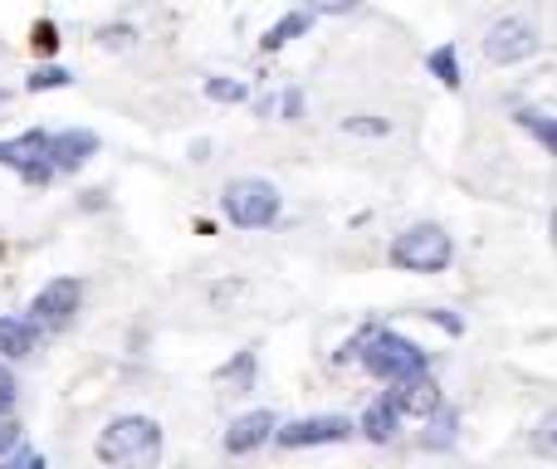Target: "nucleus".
<instances>
[{"label": "nucleus", "mask_w": 557, "mask_h": 469, "mask_svg": "<svg viewBox=\"0 0 557 469\" xmlns=\"http://www.w3.org/2000/svg\"><path fill=\"white\" fill-rule=\"evenodd\" d=\"M94 455L108 469H152L162 460V425L152 416H117L98 431Z\"/></svg>", "instance_id": "nucleus-1"}, {"label": "nucleus", "mask_w": 557, "mask_h": 469, "mask_svg": "<svg viewBox=\"0 0 557 469\" xmlns=\"http://www.w3.org/2000/svg\"><path fill=\"white\" fill-rule=\"evenodd\" d=\"M352 353L362 357V367L372 377H382V382H396V377H411V372H431L425 347H416L411 337H401V333H386V328H367L357 343H347L343 353H337V362Z\"/></svg>", "instance_id": "nucleus-2"}, {"label": "nucleus", "mask_w": 557, "mask_h": 469, "mask_svg": "<svg viewBox=\"0 0 557 469\" xmlns=\"http://www.w3.org/2000/svg\"><path fill=\"white\" fill-rule=\"evenodd\" d=\"M455 255V239L441 225H411L392 239V264L411 269V274H441Z\"/></svg>", "instance_id": "nucleus-3"}, {"label": "nucleus", "mask_w": 557, "mask_h": 469, "mask_svg": "<svg viewBox=\"0 0 557 469\" xmlns=\"http://www.w3.org/2000/svg\"><path fill=\"white\" fill-rule=\"evenodd\" d=\"M221 206L240 231H264V225L278 221V186L260 182V176H240V182L225 186Z\"/></svg>", "instance_id": "nucleus-4"}, {"label": "nucleus", "mask_w": 557, "mask_h": 469, "mask_svg": "<svg viewBox=\"0 0 557 469\" xmlns=\"http://www.w3.org/2000/svg\"><path fill=\"white\" fill-rule=\"evenodd\" d=\"M529 54H539V29L523 15H504L484 29V59L490 64H523Z\"/></svg>", "instance_id": "nucleus-5"}, {"label": "nucleus", "mask_w": 557, "mask_h": 469, "mask_svg": "<svg viewBox=\"0 0 557 469\" xmlns=\"http://www.w3.org/2000/svg\"><path fill=\"white\" fill-rule=\"evenodd\" d=\"M45 152H49V133L29 127V133L5 137V143H0V166L20 172V182H29V186H45L49 176H54V166H49Z\"/></svg>", "instance_id": "nucleus-6"}, {"label": "nucleus", "mask_w": 557, "mask_h": 469, "mask_svg": "<svg viewBox=\"0 0 557 469\" xmlns=\"http://www.w3.org/2000/svg\"><path fill=\"white\" fill-rule=\"evenodd\" d=\"M78 304H84V284H78V279H49V284L29 298V323L64 328V323H74Z\"/></svg>", "instance_id": "nucleus-7"}, {"label": "nucleus", "mask_w": 557, "mask_h": 469, "mask_svg": "<svg viewBox=\"0 0 557 469\" xmlns=\"http://www.w3.org/2000/svg\"><path fill=\"white\" fill-rule=\"evenodd\" d=\"M352 435V421L347 416H304V421L274 425V441L284 451H308V445H337Z\"/></svg>", "instance_id": "nucleus-8"}, {"label": "nucleus", "mask_w": 557, "mask_h": 469, "mask_svg": "<svg viewBox=\"0 0 557 469\" xmlns=\"http://www.w3.org/2000/svg\"><path fill=\"white\" fill-rule=\"evenodd\" d=\"M386 402L396 406V416H435L441 411V386H435L431 372H411V377H396Z\"/></svg>", "instance_id": "nucleus-9"}, {"label": "nucleus", "mask_w": 557, "mask_h": 469, "mask_svg": "<svg viewBox=\"0 0 557 469\" xmlns=\"http://www.w3.org/2000/svg\"><path fill=\"white\" fill-rule=\"evenodd\" d=\"M98 152V133H88V127H69V133H54L49 137V166L54 172H78V166L88 162V157Z\"/></svg>", "instance_id": "nucleus-10"}, {"label": "nucleus", "mask_w": 557, "mask_h": 469, "mask_svg": "<svg viewBox=\"0 0 557 469\" xmlns=\"http://www.w3.org/2000/svg\"><path fill=\"white\" fill-rule=\"evenodd\" d=\"M264 441H274V416L270 411L235 416L231 431H225V451H231V455H250V451H260Z\"/></svg>", "instance_id": "nucleus-11"}, {"label": "nucleus", "mask_w": 557, "mask_h": 469, "mask_svg": "<svg viewBox=\"0 0 557 469\" xmlns=\"http://www.w3.org/2000/svg\"><path fill=\"white\" fill-rule=\"evenodd\" d=\"M396 425H401V416H396L392 402H372V406L362 411V435H367L372 445L396 441Z\"/></svg>", "instance_id": "nucleus-12"}, {"label": "nucleus", "mask_w": 557, "mask_h": 469, "mask_svg": "<svg viewBox=\"0 0 557 469\" xmlns=\"http://www.w3.org/2000/svg\"><path fill=\"white\" fill-rule=\"evenodd\" d=\"M0 353L5 357L35 353V323H29V318H0Z\"/></svg>", "instance_id": "nucleus-13"}, {"label": "nucleus", "mask_w": 557, "mask_h": 469, "mask_svg": "<svg viewBox=\"0 0 557 469\" xmlns=\"http://www.w3.org/2000/svg\"><path fill=\"white\" fill-rule=\"evenodd\" d=\"M513 123H519L529 137H539V143H543V147H548V152L557 157V118L539 113V108H519V113H513Z\"/></svg>", "instance_id": "nucleus-14"}, {"label": "nucleus", "mask_w": 557, "mask_h": 469, "mask_svg": "<svg viewBox=\"0 0 557 469\" xmlns=\"http://www.w3.org/2000/svg\"><path fill=\"white\" fill-rule=\"evenodd\" d=\"M304 29H308V10H288V15L278 20V25L264 29V39H260V45L274 54V49H284L288 39H298V35H304Z\"/></svg>", "instance_id": "nucleus-15"}, {"label": "nucleus", "mask_w": 557, "mask_h": 469, "mask_svg": "<svg viewBox=\"0 0 557 469\" xmlns=\"http://www.w3.org/2000/svg\"><path fill=\"white\" fill-rule=\"evenodd\" d=\"M255 372H260V362H255V353H235V362H225L221 372H215V382L235 386V392H250V386H255Z\"/></svg>", "instance_id": "nucleus-16"}, {"label": "nucleus", "mask_w": 557, "mask_h": 469, "mask_svg": "<svg viewBox=\"0 0 557 469\" xmlns=\"http://www.w3.org/2000/svg\"><path fill=\"white\" fill-rule=\"evenodd\" d=\"M431 74L441 78L445 88H460L465 78H460V54H455L450 45H441V49H431Z\"/></svg>", "instance_id": "nucleus-17"}, {"label": "nucleus", "mask_w": 557, "mask_h": 469, "mask_svg": "<svg viewBox=\"0 0 557 469\" xmlns=\"http://www.w3.org/2000/svg\"><path fill=\"white\" fill-rule=\"evenodd\" d=\"M206 98H211V103H245L250 88H245L240 78H231V74H215V78H206Z\"/></svg>", "instance_id": "nucleus-18"}, {"label": "nucleus", "mask_w": 557, "mask_h": 469, "mask_svg": "<svg viewBox=\"0 0 557 469\" xmlns=\"http://www.w3.org/2000/svg\"><path fill=\"white\" fill-rule=\"evenodd\" d=\"M74 84V74H69V69H59V64H45V69H35V74H29V94H49V88H69Z\"/></svg>", "instance_id": "nucleus-19"}, {"label": "nucleus", "mask_w": 557, "mask_h": 469, "mask_svg": "<svg viewBox=\"0 0 557 469\" xmlns=\"http://www.w3.org/2000/svg\"><path fill=\"white\" fill-rule=\"evenodd\" d=\"M529 441H533V451H539V455H548V460H557V411H548L539 425H533Z\"/></svg>", "instance_id": "nucleus-20"}, {"label": "nucleus", "mask_w": 557, "mask_h": 469, "mask_svg": "<svg viewBox=\"0 0 557 469\" xmlns=\"http://www.w3.org/2000/svg\"><path fill=\"white\" fill-rule=\"evenodd\" d=\"M29 45H35L39 54H54V49H59V29H54V20H39V25L29 29Z\"/></svg>", "instance_id": "nucleus-21"}, {"label": "nucleus", "mask_w": 557, "mask_h": 469, "mask_svg": "<svg viewBox=\"0 0 557 469\" xmlns=\"http://www.w3.org/2000/svg\"><path fill=\"white\" fill-rule=\"evenodd\" d=\"M445 441H455V411L450 416H435V421H431V435H425V445H435V451H441V445Z\"/></svg>", "instance_id": "nucleus-22"}, {"label": "nucleus", "mask_w": 557, "mask_h": 469, "mask_svg": "<svg viewBox=\"0 0 557 469\" xmlns=\"http://www.w3.org/2000/svg\"><path fill=\"white\" fill-rule=\"evenodd\" d=\"M98 39H103L108 49H127L137 39V29L133 25H103V29H98Z\"/></svg>", "instance_id": "nucleus-23"}, {"label": "nucleus", "mask_w": 557, "mask_h": 469, "mask_svg": "<svg viewBox=\"0 0 557 469\" xmlns=\"http://www.w3.org/2000/svg\"><path fill=\"white\" fill-rule=\"evenodd\" d=\"M15 441H20V421L0 406V451H15Z\"/></svg>", "instance_id": "nucleus-24"}, {"label": "nucleus", "mask_w": 557, "mask_h": 469, "mask_svg": "<svg viewBox=\"0 0 557 469\" xmlns=\"http://www.w3.org/2000/svg\"><path fill=\"white\" fill-rule=\"evenodd\" d=\"M0 469H45V455H35V451H20V455H10Z\"/></svg>", "instance_id": "nucleus-25"}, {"label": "nucleus", "mask_w": 557, "mask_h": 469, "mask_svg": "<svg viewBox=\"0 0 557 469\" xmlns=\"http://www.w3.org/2000/svg\"><path fill=\"white\" fill-rule=\"evenodd\" d=\"M347 133H372V137H382L386 123H382V118H347Z\"/></svg>", "instance_id": "nucleus-26"}, {"label": "nucleus", "mask_w": 557, "mask_h": 469, "mask_svg": "<svg viewBox=\"0 0 557 469\" xmlns=\"http://www.w3.org/2000/svg\"><path fill=\"white\" fill-rule=\"evenodd\" d=\"M313 10H323V15H347V10H357V0H308Z\"/></svg>", "instance_id": "nucleus-27"}, {"label": "nucleus", "mask_w": 557, "mask_h": 469, "mask_svg": "<svg viewBox=\"0 0 557 469\" xmlns=\"http://www.w3.org/2000/svg\"><path fill=\"white\" fill-rule=\"evenodd\" d=\"M10 402H15V372L0 362V406H10Z\"/></svg>", "instance_id": "nucleus-28"}, {"label": "nucleus", "mask_w": 557, "mask_h": 469, "mask_svg": "<svg viewBox=\"0 0 557 469\" xmlns=\"http://www.w3.org/2000/svg\"><path fill=\"white\" fill-rule=\"evenodd\" d=\"M278 108H284V118H298V113H304V94H298V88H288V94L278 98Z\"/></svg>", "instance_id": "nucleus-29"}, {"label": "nucleus", "mask_w": 557, "mask_h": 469, "mask_svg": "<svg viewBox=\"0 0 557 469\" xmlns=\"http://www.w3.org/2000/svg\"><path fill=\"white\" fill-rule=\"evenodd\" d=\"M425 318H431V323H441L445 333H460V318H455V313H445V308H431V313H425Z\"/></svg>", "instance_id": "nucleus-30"}, {"label": "nucleus", "mask_w": 557, "mask_h": 469, "mask_svg": "<svg viewBox=\"0 0 557 469\" xmlns=\"http://www.w3.org/2000/svg\"><path fill=\"white\" fill-rule=\"evenodd\" d=\"M548 235H553V249H557V211H553V221H548Z\"/></svg>", "instance_id": "nucleus-31"}]
</instances>
